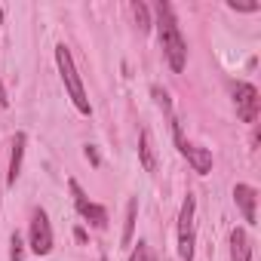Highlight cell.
I'll return each mask as SVG.
<instances>
[{
  "mask_svg": "<svg viewBox=\"0 0 261 261\" xmlns=\"http://www.w3.org/2000/svg\"><path fill=\"white\" fill-rule=\"evenodd\" d=\"M157 28H160V46L169 59V68L178 74L185 71V62H188V43L178 31V22H175V13L169 4H157Z\"/></svg>",
  "mask_w": 261,
  "mask_h": 261,
  "instance_id": "obj_1",
  "label": "cell"
},
{
  "mask_svg": "<svg viewBox=\"0 0 261 261\" xmlns=\"http://www.w3.org/2000/svg\"><path fill=\"white\" fill-rule=\"evenodd\" d=\"M56 62H59V74H62L65 86H68V95H71L74 108H77L80 114H92V105H89V98H86V89H83L80 77H77V68H74L71 49H68L65 43H59V46H56Z\"/></svg>",
  "mask_w": 261,
  "mask_h": 261,
  "instance_id": "obj_2",
  "label": "cell"
},
{
  "mask_svg": "<svg viewBox=\"0 0 261 261\" xmlns=\"http://www.w3.org/2000/svg\"><path fill=\"white\" fill-rule=\"evenodd\" d=\"M194 215H197V200L194 194L185 197L181 215H178V258L194 261Z\"/></svg>",
  "mask_w": 261,
  "mask_h": 261,
  "instance_id": "obj_3",
  "label": "cell"
},
{
  "mask_svg": "<svg viewBox=\"0 0 261 261\" xmlns=\"http://www.w3.org/2000/svg\"><path fill=\"white\" fill-rule=\"evenodd\" d=\"M172 136H175V145H178V151L188 157V163L194 166V172L197 175H209L212 172V154L206 151V148H200V145H191V142H185V136H181V123L172 117Z\"/></svg>",
  "mask_w": 261,
  "mask_h": 261,
  "instance_id": "obj_4",
  "label": "cell"
},
{
  "mask_svg": "<svg viewBox=\"0 0 261 261\" xmlns=\"http://www.w3.org/2000/svg\"><path fill=\"white\" fill-rule=\"evenodd\" d=\"M71 197H74V206H77V212L92 224V227H98V230H105L108 227V212H105V206H98V203H92V200H86V194L80 191V185L71 178Z\"/></svg>",
  "mask_w": 261,
  "mask_h": 261,
  "instance_id": "obj_5",
  "label": "cell"
},
{
  "mask_svg": "<svg viewBox=\"0 0 261 261\" xmlns=\"http://www.w3.org/2000/svg\"><path fill=\"white\" fill-rule=\"evenodd\" d=\"M31 252L34 255L53 252V227H49V215L43 209H34V215H31Z\"/></svg>",
  "mask_w": 261,
  "mask_h": 261,
  "instance_id": "obj_6",
  "label": "cell"
},
{
  "mask_svg": "<svg viewBox=\"0 0 261 261\" xmlns=\"http://www.w3.org/2000/svg\"><path fill=\"white\" fill-rule=\"evenodd\" d=\"M233 101H237V114L243 123H255L258 120V108H261V98H258V89L252 83H240L233 89Z\"/></svg>",
  "mask_w": 261,
  "mask_h": 261,
  "instance_id": "obj_7",
  "label": "cell"
},
{
  "mask_svg": "<svg viewBox=\"0 0 261 261\" xmlns=\"http://www.w3.org/2000/svg\"><path fill=\"white\" fill-rule=\"evenodd\" d=\"M233 200H237V206H240V212H243V221L255 224V203H258V191H255L252 185H237V188H233Z\"/></svg>",
  "mask_w": 261,
  "mask_h": 261,
  "instance_id": "obj_8",
  "label": "cell"
},
{
  "mask_svg": "<svg viewBox=\"0 0 261 261\" xmlns=\"http://www.w3.org/2000/svg\"><path fill=\"white\" fill-rule=\"evenodd\" d=\"M139 157H142L145 172H157V148H154V136L148 126L142 129V139H139Z\"/></svg>",
  "mask_w": 261,
  "mask_h": 261,
  "instance_id": "obj_9",
  "label": "cell"
},
{
  "mask_svg": "<svg viewBox=\"0 0 261 261\" xmlns=\"http://www.w3.org/2000/svg\"><path fill=\"white\" fill-rule=\"evenodd\" d=\"M22 157H25V133H16L13 139V154H10V172H7V185H16L22 175Z\"/></svg>",
  "mask_w": 261,
  "mask_h": 261,
  "instance_id": "obj_10",
  "label": "cell"
},
{
  "mask_svg": "<svg viewBox=\"0 0 261 261\" xmlns=\"http://www.w3.org/2000/svg\"><path fill=\"white\" fill-rule=\"evenodd\" d=\"M230 258L233 261H252V240L243 227H233V233H230Z\"/></svg>",
  "mask_w": 261,
  "mask_h": 261,
  "instance_id": "obj_11",
  "label": "cell"
},
{
  "mask_svg": "<svg viewBox=\"0 0 261 261\" xmlns=\"http://www.w3.org/2000/svg\"><path fill=\"white\" fill-rule=\"evenodd\" d=\"M133 227H136V200H129V206H126V227H123V246L133 243Z\"/></svg>",
  "mask_w": 261,
  "mask_h": 261,
  "instance_id": "obj_12",
  "label": "cell"
},
{
  "mask_svg": "<svg viewBox=\"0 0 261 261\" xmlns=\"http://www.w3.org/2000/svg\"><path fill=\"white\" fill-rule=\"evenodd\" d=\"M129 261H157V255H154V249L145 240H139L136 249H133V255H129Z\"/></svg>",
  "mask_w": 261,
  "mask_h": 261,
  "instance_id": "obj_13",
  "label": "cell"
},
{
  "mask_svg": "<svg viewBox=\"0 0 261 261\" xmlns=\"http://www.w3.org/2000/svg\"><path fill=\"white\" fill-rule=\"evenodd\" d=\"M133 16L139 22V31H148L151 28V19H148V7L145 4H133Z\"/></svg>",
  "mask_w": 261,
  "mask_h": 261,
  "instance_id": "obj_14",
  "label": "cell"
},
{
  "mask_svg": "<svg viewBox=\"0 0 261 261\" xmlns=\"http://www.w3.org/2000/svg\"><path fill=\"white\" fill-rule=\"evenodd\" d=\"M10 246H13V249H10V261H22L25 255H22V237H19V233H13Z\"/></svg>",
  "mask_w": 261,
  "mask_h": 261,
  "instance_id": "obj_15",
  "label": "cell"
},
{
  "mask_svg": "<svg viewBox=\"0 0 261 261\" xmlns=\"http://www.w3.org/2000/svg\"><path fill=\"white\" fill-rule=\"evenodd\" d=\"M154 98L160 101V108H163V111H169V95H166L160 86H154Z\"/></svg>",
  "mask_w": 261,
  "mask_h": 261,
  "instance_id": "obj_16",
  "label": "cell"
},
{
  "mask_svg": "<svg viewBox=\"0 0 261 261\" xmlns=\"http://www.w3.org/2000/svg\"><path fill=\"white\" fill-rule=\"evenodd\" d=\"M230 10H240V13H255L258 4H237V0H230Z\"/></svg>",
  "mask_w": 261,
  "mask_h": 261,
  "instance_id": "obj_17",
  "label": "cell"
},
{
  "mask_svg": "<svg viewBox=\"0 0 261 261\" xmlns=\"http://www.w3.org/2000/svg\"><path fill=\"white\" fill-rule=\"evenodd\" d=\"M86 160H89L92 166H98V154H95V148H86Z\"/></svg>",
  "mask_w": 261,
  "mask_h": 261,
  "instance_id": "obj_18",
  "label": "cell"
},
{
  "mask_svg": "<svg viewBox=\"0 0 261 261\" xmlns=\"http://www.w3.org/2000/svg\"><path fill=\"white\" fill-rule=\"evenodd\" d=\"M10 105V98H7V89H4V83H0V108H7Z\"/></svg>",
  "mask_w": 261,
  "mask_h": 261,
  "instance_id": "obj_19",
  "label": "cell"
},
{
  "mask_svg": "<svg viewBox=\"0 0 261 261\" xmlns=\"http://www.w3.org/2000/svg\"><path fill=\"white\" fill-rule=\"evenodd\" d=\"M0 22H4V10H0Z\"/></svg>",
  "mask_w": 261,
  "mask_h": 261,
  "instance_id": "obj_20",
  "label": "cell"
},
{
  "mask_svg": "<svg viewBox=\"0 0 261 261\" xmlns=\"http://www.w3.org/2000/svg\"><path fill=\"white\" fill-rule=\"evenodd\" d=\"M101 261H108V258H101Z\"/></svg>",
  "mask_w": 261,
  "mask_h": 261,
  "instance_id": "obj_21",
  "label": "cell"
}]
</instances>
